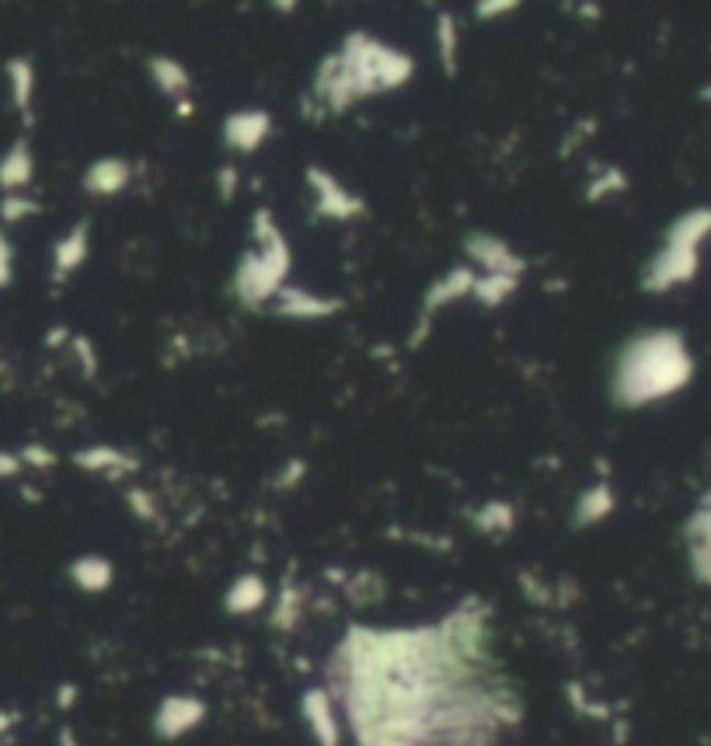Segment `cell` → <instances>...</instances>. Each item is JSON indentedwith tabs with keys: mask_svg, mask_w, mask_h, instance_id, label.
<instances>
[{
	"mask_svg": "<svg viewBox=\"0 0 711 746\" xmlns=\"http://www.w3.org/2000/svg\"><path fill=\"white\" fill-rule=\"evenodd\" d=\"M412 77L415 59L409 53L388 46L377 35L349 32L342 38V49L318 64L308 105H318V115H342L356 102L404 88Z\"/></svg>",
	"mask_w": 711,
	"mask_h": 746,
	"instance_id": "1",
	"label": "cell"
},
{
	"mask_svg": "<svg viewBox=\"0 0 711 746\" xmlns=\"http://www.w3.org/2000/svg\"><path fill=\"white\" fill-rule=\"evenodd\" d=\"M690 356L677 332H642L618 353L611 398L621 409H645L677 394L690 380Z\"/></svg>",
	"mask_w": 711,
	"mask_h": 746,
	"instance_id": "2",
	"label": "cell"
},
{
	"mask_svg": "<svg viewBox=\"0 0 711 746\" xmlns=\"http://www.w3.org/2000/svg\"><path fill=\"white\" fill-rule=\"evenodd\" d=\"M252 231H255L258 245H255V252L241 255L234 279H231V290H234V300L241 308L262 311L269 300H276L282 293L293 255H290L287 237H282V231L276 224L273 210H255Z\"/></svg>",
	"mask_w": 711,
	"mask_h": 746,
	"instance_id": "3",
	"label": "cell"
},
{
	"mask_svg": "<svg viewBox=\"0 0 711 746\" xmlns=\"http://www.w3.org/2000/svg\"><path fill=\"white\" fill-rule=\"evenodd\" d=\"M708 231H711V213L708 210H695V213L680 216L666 234V248L648 261V269L642 276V287L648 293H666V290L687 283L698 269V245Z\"/></svg>",
	"mask_w": 711,
	"mask_h": 746,
	"instance_id": "4",
	"label": "cell"
},
{
	"mask_svg": "<svg viewBox=\"0 0 711 746\" xmlns=\"http://www.w3.org/2000/svg\"><path fill=\"white\" fill-rule=\"evenodd\" d=\"M475 279H478V276H475L471 269H467V266H457V269L446 272L443 279H436V283H433L430 290H425V297H422V311H419V332L409 338V346H412V349L422 346L425 335H430V325H433V314H436V311L451 308L454 300L475 293Z\"/></svg>",
	"mask_w": 711,
	"mask_h": 746,
	"instance_id": "5",
	"label": "cell"
},
{
	"mask_svg": "<svg viewBox=\"0 0 711 746\" xmlns=\"http://www.w3.org/2000/svg\"><path fill=\"white\" fill-rule=\"evenodd\" d=\"M303 175H308L311 189H314V210H318V216L356 220V216L367 213V203H363L356 192L345 189L335 175H329V171L318 168V165H308V171H303Z\"/></svg>",
	"mask_w": 711,
	"mask_h": 746,
	"instance_id": "6",
	"label": "cell"
},
{
	"mask_svg": "<svg viewBox=\"0 0 711 746\" xmlns=\"http://www.w3.org/2000/svg\"><path fill=\"white\" fill-rule=\"evenodd\" d=\"M202 719H207V701L196 694H168L165 701L157 704L154 712V736L175 743L186 733L199 730Z\"/></svg>",
	"mask_w": 711,
	"mask_h": 746,
	"instance_id": "7",
	"label": "cell"
},
{
	"mask_svg": "<svg viewBox=\"0 0 711 746\" xmlns=\"http://www.w3.org/2000/svg\"><path fill=\"white\" fill-rule=\"evenodd\" d=\"M464 252L467 258L475 261V266L485 269V276H523L526 261L510 248V241L506 237H496V234H467L464 237Z\"/></svg>",
	"mask_w": 711,
	"mask_h": 746,
	"instance_id": "8",
	"label": "cell"
},
{
	"mask_svg": "<svg viewBox=\"0 0 711 746\" xmlns=\"http://www.w3.org/2000/svg\"><path fill=\"white\" fill-rule=\"evenodd\" d=\"M273 136V115L266 109H237L223 119V144L237 154H255Z\"/></svg>",
	"mask_w": 711,
	"mask_h": 746,
	"instance_id": "9",
	"label": "cell"
},
{
	"mask_svg": "<svg viewBox=\"0 0 711 746\" xmlns=\"http://www.w3.org/2000/svg\"><path fill=\"white\" fill-rule=\"evenodd\" d=\"M300 715H303V722H308L314 746H338L342 743V725H338V715H335L332 691H324V688L303 691Z\"/></svg>",
	"mask_w": 711,
	"mask_h": 746,
	"instance_id": "10",
	"label": "cell"
},
{
	"mask_svg": "<svg viewBox=\"0 0 711 746\" xmlns=\"http://www.w3.org/2000/svg\"><path fill=\"white\" fill-rule=\"evenodd\" d=\"M342 308L345 304L338 297H318L311 290H287V287H282V293L276 297V304H273V314L290 318V321H318V318L338 314Z\"/></svg>",
	"mask_w": 711,
	"mask_h": 746,
	"instance_id": "11",
	"label": "cell"
},
{
	"mask_svg": "<svg viewBox=\"0 0 711 746\" xmlns=\"http://www.w3.org/2000/svg\"><path fill=\"white\" fill-rule=\"evenodd\" d=\"M133 181V165L126 157H98L95 165L85 171V192L88 196H98V199H109V196H119L126 186Z\"/></svg>",
	"mask_w": 711,
	"mask_h": 746,
	"instance_id": "12",
	"label": "cell"
},
{
	"mask_svg": "<svg viewBox=\"0 0 711 746\" xmlns=\"http://www.w3.org/2000/svg\"><path fill=\"white\" fill-rule=\"evenodd\" d=\"M35 178V154L29 147V140H14V144L0 157V189L4 196L25 192Z\"/></svg>",
	"mask_w": 711,
	"mask_h": 746,
	"instance_id": "13",
	"label": "cell"
},
{
	"mask_svg": "<svg viewBox=\"0 0 711 746\" xmlns=\"http://www.w3.org/2000/svg\"><path fill=\"white\" fill-rule=\"evenodd\" d=\"M91 252V237H88V224H77L74 231H67L64 237L53 245V279L64 283L70 272H77L88 261Z\"/></svg>",
	"mask_w": 711,
	"mask_h": 746,
	"instance_id": "14",
	"label": "cell"
},
{
	"mask_svg": "<svg viewBox=\"0 0 711 746\" xmlns=\"http://www.w3.org/2000/svg\"><path fill=\"white\" fill-rule=\"evenodd\" d=\"M74 464L80 471L91 475H105V478H123L130 471H136V460L130 454H123L119 447H105V443H95V447H85L74 454Z\"/></svg>",
	"mask_w": 711,
	"mask_h": 746,
	"instance_id": "15",
	"label": "cell"
},
{
	"mask_svg": "<svg viewBox=\"0 0 711 746\" xmlns=\"http://www.w3.org/2000/svg\"><path fill=\"white\" fill-rule=\"evenodd\" d=\"M266 600H269V587H266V579L255 576V572H245V576H237L231 582V590L227 597H223V608H227V614L241 617V614H255L266 608Z\"/></svg>",
	"mask_w": 711,
	"mask_h": 746,
	"instance_id": "16",
	"label": "cell"
},
{
	"mask_svg": "<svg viewBox=\"0 0 711 746\" xmlns=\"http://www.w3.org/2000/svg\"><path fill=\"white\" fill-rule=\"evenodd\" d=\"M4 74H8V88H11V102L14 109L22 112L25 123H32V102H35V67L29 56H11L4 64Z\"/></svg>",
	"mask_w": 711,
	"mask_h": 746,
	"instance_id": "17",
	"label": "cell"
},
{
	"mask_svg": "<svg viewBox=\"0 0 711 746\" xmlns=\"http://www.w3.org/2000/svg\"><path fill=\"white\" fill-rule=\"evenodd\" d=\"M67 576L80 593H105L115 579V569L105 555H80L77 561H70Z\"/></svg>",
	"mask_w": 711,
	"mask_h": 746,
	"instance_id": "18",
	"label": "cell"
},
{
	"mask_svg": "<svg viewBox=\"0 0 711 746\" xmlns=\"http://www.w3.org/2000/svg\"><path fill=\"white\" fill-rule=\"evenodd\" d=\"M147 70H151V80L157 85L160 94L175 98V102H186L189 91H192V74L178 64L175 56H151L147 59Z\"/></svg>",
	"mask_w": 711,
	"mask_h": 746,
	"instance_id": "19",
	"label": "cell"
},
{
	"mask_svg": "<svg viewBox=\"0 0 711 746\" xmlns=\"http://www.w3.org/2000/svg\"><path fill=\"white\" fill-rule=\"evenodd\" d=\"M471 523H475V531L485 534V537H510L513 527H516V510L510 506V502H502V499H489V502H481V506L471 513Z\"/></svg>",
	"mask_w": 711,
	"mask_h": 746,
	"instance_id": "20",
	"label": "cell"
},
{
	"mask_svg": "<svg viewBox=\"0 0 711 746\" xmlns=\"http://www.w3.org/2000/svg\"><path fill=\"white\" fill-rule=\"evenodd\" d=\"M614 513V489L611 486H593L586 489L573 510V527H593V523L607 520Z\"/></svg>",
	"mask_w": 711,
	"mask_h": 746,
	"instance_id": "21",
	"label": "cell"
},
{
	"mask_svg": "<svg viewBox=\"0 0 711 746\" xmlns=\"http://www.w3.org/2000/svg\"><path fill=\"white\" fill-rule=\"evenodd\" d=\"M436 53H440V67L446 77L457 74V53H460V25L451 11L436 14Z\"/></svg>",
	"mask_w": 711,
	"mask_h": 746,
	"instance_id": "22",
	"label": "cell"
},
{
	"mask_svg": "<svg viewBox=\"0 0 711 746\" xmlns=\"http://www.w3.org/2000/svg\"><path fill=\"white\" fill-rule=\"evenodd\" d=\"M516 287H520L516 276H478L471 297L478 300L481 308H499V304H506V300L516 293Z\"/></svg>",
	"mask_w": 711,
	"mask_h": 746,
	"instance_id": "23",
	"label": "cell"
},
{
	"mask_svg": "<svg viewBox=\"0 0 711 746\" xmlns=\"http://www.w3.org/2000/svg\"><path fill=\"white\" fill-rule=\"evenodd\" d=\"M297 621H300V593L293 587H282L279 600L273 603L269 624H273V628H279V632H290Z\"/></svg>",
	"mask_w": 711,
	"mask_h": 746,
	"instance_id": "24",
	"label": "cell"
},
{
	"mask_svg": "<svg viewBox=\"0 0 711 746\" xmlns=\"http://www.w3.org/2000/svg\"><path fill=\"white\" fill-rule=\"evenodd\" d=\"M345 593L353 597V603L367 608V603H377L384 597V579L377 572H356L349 582H345Z\"/></svg>",
	"mask_w": 711,
	"mask_h": 746,
	"instance_id": "25",
	"label": "cell"
},
{
	"mask_svg": "<svg viewBox=\"0 0 711 746\" xmlns=\"http://www.w3.org/2000/svg\"><path fill=\"white\" fill-rule=\"evenodd\" d=\"M38 213H43V207H38L35 199L25 196V192H14V196L0 199V220H4V224H22V220L38 216Z\"/></svg>",
	"mask_w": 711,
	"mask_h": 746,
	"instance_id": "26",
	"label": "cell"
},
{
	"mask_svg": "<svg viewBox=\"0 0 711 746\" xmlns=\"http://www.w3.org/2000/svg\"><path fill=\"white\" fill-rule=\"evenodd\" d=\"M18 457H22L25 468H35V471H49L56 464V454L46 447V443H25V447L18 450Z\"/></svg>",
	"mask_w": 711,
	"mask_h": 746,
	"instance_id": "27",
	"label": "cell"
},
{
	"mask_svg": "<svg viewBox=\"0 0 711 746\" xmlns=\"http://www.w3.org/2000/svg\"><path fill=\"white\" fill-rule=\"evenodd\" d=\"M624 186H627V181H624V175H621L618 168H611V171H607V175H600V178L593 181V186L586 189V199H589V203H597V199L611 196V192H624Z\"/></svg>",
	"mask_w": 711,
	"mask_h": 746,
	"instance_id": "28",
	"label": "cell"
},
{
	"mask_svg": "<svg viewBox=\"0 0 711 746\" xmlns=\"http://www.w3.org/2000/svg\"><path fill=\"white\" fill-rule=\"evenodd\" d=\"M216 196L223 199V203H231V199L237 196V168L234 165H223L216 171Z\"/></svg>",
	"mask_w": 711,
	"mask_h": 746,
	"instance_id": "29",
	"label": "cell"
},
{
	"mask_svg": "<svg viewBox=\"0 0 711 746\" xmlns=\"http://www.w3.org/2000/svg\"><path fill=\"white\" fill-rule=\"evenodd\" d=\"M11 276H14V248H11L8 234L0 231V290L11 283Z\"/></svg>",
	"mask_w": 711,
	"mask_h": 746,
	"instance_id": "30",
	"label": "cell"
},
{
	"mask_svg": "<svg viewBox=\"0 0 711 746\" xmlns=\"http://www.w3.org/2000/svg\"><path fill=\"white\" fill-rule=\"evenodd\" d=\"M520 4L516 0H481V4L475 8V14L481 18V22H489V18H502L506 11H516Z\"/></svg>",
	"mask_w": 711,
	"mask_h": 746,
	"instance_id": "31",
	"label": "cell"
},
{
	"mask_svg": "<svg viewBox=\"0 0 711 746\" xmlns=\"http://www.w3.org/2000/svg\"><path fill=\"white\" fill-rule=\"evenodd\" d=\"M22 468H25L22 457L11 454V450H0V478H18V475H22Z\"/></svg>",
	"mask_w": 711,
	"mask_h": 746,
	"instance_id": "32",
	"label": "cell"
},
{
	"mask_svg": "<svg viewBox=\"0 0 711 746\" xmlns=\"http://www.w3.org/2000/svg\"><path fill=\"white\" fill-rule=\"evenodd\" d=\"M74 353H77L80 359H85V370H88V374H95L98 359H95V353H91V342H88L85 335H77V338H74Z\"/></svg>",
	"mask_w": 711,
	"mask_h": 746,
	"instance_id": "33",
	"label": "cell"
},
{
	"mask_svg": "<svg viewBox=\"0 0 711 746\" xmlns=\"http://www.w3.org/2000/svg\"><path fill=\"white\" fill-rule=\"evenodd\" d=\"M130 506L140 513V520H151V516H154V510H151V499H147L144 492H136V489L130 492Z\"/></svg>",
	"mask_w": 711,
	"mask_h": 746,
	"instance_id": "34",
	"label": "cell"
},
{
	"mask_svg": "<svg viewBox=\"0 0 711 746\" xmlns=\"http://www.w3.org/2000/svg\"><path fill=\"white\" fill-rule=\"evenodd\" d=\"M14 722H18V712L0 709V746H8V733L14 730Z\"/></svg>",
	"mask_w": 711,
	"mask_h": 746,
	"instance_id": "35",
	"label": "cell"
},
{
	"mask_svg": "<svg viewBox=\"0 0 711 746\" xmlns=\"http://www.w3.org/2000/svg\"><path fill=\"white\" fill-rule=\"evenodd\" d=\"M74 698H77V688H74V683H64V688H59V698H56V704H59V709H70V704H74Z\"/></svg>",
	"mask_w": 711,
	"mask_h": 746,
	"instance_id": "36",
	"label": "cell"
},
{
	"mask_svg": "<svg viewBox=\"0 0 711 746\" xmlns=\"http://www.w3.org/2000/svg\"><path fill=\"white\" fill-rule=\"evenodd\" d=\"M64 338H67V329H56V332H49V335H46L49 346H56V342H64Z\"/></svg>",
	"mask_w": 711,
	"mask_h": 746,
	"instance_id": "37",
	"label": "cell"
}]
</instances>
